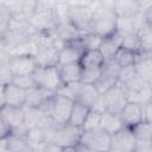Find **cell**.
<instances>
[{
  "instance_id": "obj_30",
  "label": "cell",
  "mask_w": 152,
  "mask_h": 152,
  "mask_svg": "<svg viewBox=\"0 0 152 152\" xmlns=\"http://www.w3.org/2000/svg\"><path fill=\"white\" fill-rule=\"evenodd\" d=\"M100 116L101 114L95 112V110H89L81 129L83 132H90V131H96L99 129V124H100Z\"/></svg>"
},
{
  "instance_id": "obj_24",
  "label": "cell",
  "mask_w": 152,
  "mask_h": 152,
  "mask_svg": "<svg viewBox=\"0 0 152 152\" xmlns=\"http://www.w3.org/2000/svg\"><path fill=\"white\" fill-rule=\"evenodd\" d=\"M118 82H119V81H118V77L102 72L101 77H100L99 81L94 84V87H95L96 91L99 93V95H103V94H106L109 89H112Z\"/></svg>"
},
{
  "instance_id": "obj_11",
  "label": "cell",
  "mask_w": 152,
  "mask_h": 152,
  "mask_svg": "<svg viewBox=\"0 0 152 152\" xmlns=\"http://www.w3.org/2000/svg\"><path fill=\"white\" fill-rule=\"evenodd\" d=\"M137 140L131 133L129 128L125 127L116 134L112 135L110 150L114 152H133Z\"/></svg>"
},
{
  "instance_id": "obj_4",
  "label": "cell",
  "mask_w": 152,
  "mask_h": 152,
  "mask_svg": "<svg viewBox=\"0 0 152 152\" xmlns=\"http://www.w3.org/2000/svg\"><path fill=\"white\" fill-rule=\"evenodd\" d=\"M81 134H82V129L80 127H75L69 124H65L56 128L51 138V141L49 144H53L63 147H76L80 142Z\"/></svg>"
},
{
  "instance_id": "obj_27",
  "label": "cell",
  "mask_w": 152,
  "mask_h": 152,
  "mask_svg": "<svg viewBox=\"0 0 152 152\" xmlns=\"http://www.w3.org/2000/svg\"><path fill=\"white\" fill-rule=\"evenodd\" d=\"M81 87H82V83L81 82H75V83H69V84H63L56 94L61 95V96H64L69 100H72L74 102H76L77 97H78V94L81 91Z\"/></svg>"
},
{
  "instance_id": "obj_28",
  "label": "cell",
  "mask_w": 152,
  "mask_h": 152,
  "mask_svg": "<svg viewBox=\"0 0 152 152\" xmlns=\"http://www.w3.org/2000/svg\"><path fill=\"white\" fill-rule=\"evenodd\" d=\"M121 48L127 49L134 53L141 50V45L139 42V38L137 37L135 32H126L122 33V40H121Z\"/></svg>"
},
{
  "instance_id": "obj_2",
  "label": "cell",
  "mask_w": 152,
  "mask_h": 152,
  "mask_svg": "<svg viewBox=\"0 0 152 152\" xmlns=\"http://www.w3.org/2000/svg\"><path fill=\"white\" fill-rule=\"evenodd\" d=\"M93 8L87 5H70L66 10V21L77 33L91 32Z\"/></svg>"
},
{
  "instance_id": "obj_7",
  "label": "cell",
  "mask_w": 152,
  "mask_h": 152,
  "mask_svg": "<svg viewBox=\"0 0 152 152\" xmlns=\"http://www.w3.org/2000/svg\"><path fill=\"white\" fill-rule=\"evenodd\" d=\"M101 96L103 97V101H104L106 112H109L113 114H119L124 108V106L127 103L125 88L119 82Z\"/></svg>"
},
{
  "instance_id": "obj_29",
  "label": "cell",
  "mask_w": 152,
  "mask_h": 152,
  "mask_svg": "<svg viewBox=\"0 0 152 152\" xmlns=\"http://www.w3.org/2000/svg\"><path fill=\"white\" fill-rule=\"evenodd\" d=\"M81 44L83 46V50H99V46L101 44L102 38L94 32L83 33L80 36Z\"/></svg>"
},
{
  "instance_id": "obj_1",
  "label": "cell",
  "mask_w": 152,
  "mask_h": 152,
  "mask_svg": "<svg viewBox=\"0 0 152 152\" xmlns=\"http://www.w3.org/2000/svg\"><path fill=\"white\" fill-rule=\"evenodd\" d=\"M118 15L113 8L112 4H100L93 10L91 18V32L100 36L101 38H106L116 32Z\"/></svg>"
},
{
  "instance_id": "obj_12",
  "label": "cell",
  "mask_w": 152,
  "mask_h": 152,
  "mask_svg": "<svg viewBox=\"0 0 152 152\" xmlns=\"http://www.w3.org/2000/svg\"><path fill=\"white\" fill-rule=\"evenodd\" d=\"M119 116L124 124L125 127L131 128L134 125L139 124L142 120V108L139 103L135 102H127L121 112L119 113Z\"/></svg>"
},
{
  "instance_id": "obj_17",
  "label": "cell",
  "mask_w": 152,
  "mask_h": 152,
  "mask_svg": "<svg viewBox=\"0 0 152 152\" xmlns=\"http://www.w3.org/2000/svg\"><path fill=\"white\" fill-rule=\"evenodd\" d=\"M58 71H59V77H61L62 84L80 82L81 66H80L78 63L66 64V65H58Z\"/></svg>"
},
{
  "instance_id": "obj_18",
  "label": "cell",
  "mask_w": 152,
  "mask_h": 152,
  "mask_svg": "<svg viewBox=\"0 0 152 152\" xmlns=\"http://www.w3.org/2000/svg\"><path fill=\"white\" fill-rule=\"evenodd\" d=\"M103 63H104V59L99 50H84L78 61L81 69L101 68L103 65Z\"/></svg>"
},
{
  "instance_id": "obj_33",
  "label": "cell",
  "mask_w": 152,
  "mask_h": 152,
  "mask_svg": "<svg viewBox=\"0 0 152 152\" xmlns=\"http://www.w3.org/2000/svg\"><path fill=\"white\" fill-rule=\"evenodd\" d=\"M12 83H14L15 86H18L19 88L24 89V90H28L31 88L37 87L34 83V80L32 77V75H25V76H15L12 78Z\"/></svg>"
},
{
  "instance_id": "obj_20",
  "label": "cell",
  "mask_w": 152,
  "mask_h": 152,
  "mask_svg": "<svg viewBox=\"0 0 152 152\" xmlns=\"http://www.w3.org/2000/svg\"><path fill=\"white\" fill-rule=\"evenodd\" d=\"M137 141H151L152 135V124L151 121H140L129 128Z\"/></svg>"
},
{
  "instance_id": "obj_26",
  "label": "cell",
  "mask_w": 152,
  "mask_h": 152,
  "mask_svg": "<svg viewBox=\"0 0 152 152\" xmlns=\"http://www.w3.org/2000/svg\"><path fill=\"white\" fill-rule=\"evenodd\" d=\"M102 75V66L101 68H86L81 69V78L80 82L83 84H91L94 86Z\"/></svg>"
},
{
  "instance_id": "obj_19",
  "label": "cell",
  "mask_w": 152,
  "mask_h": 152,
  "mask_svg": "<svg viewBox=\"0 0 152 152\" xmlns=\"http://www.w3.org/2000/svg\"><path fill=\"white\" fill-rule=\"evenodd\" d=\"M90 108L80 103V102H75L74 106H72V109H71V114L69 116V120H68V124L71 125V126H75V127H82L88 113H89Z\"/></svg>"
},
{
  "instance_id": "obj_31",
  "label": "cell",
  "mask_w": 152,
  "mask_h": 152,
  "mask_svg": "<svg viewBox=\"0 0 152 152\" xmlns=\"http://www.w3.org/2000/svg\"><path fill=\"white\" fill-rule=\"evenodd\" d=\"M12 15L6 8L0 10V39H5L10 32Z\"/></svg>"
},
{
  "instance_id": "obj_15",
  "label": "cell",
  "mask_w": 152,
  "mask_h": 152,
  "mask_svg": "<svg viewBox=\"0 0 152 152\" xmlns=\"http://www.w3.org/2000/svg\"><path fill=\"white\" fill-rule=\"evenodd\" d=\"M125 126L119 116V114H113L109 112H104L100 116V124H99V129L104 132L108 135H114L121 129H124Z\"/></svg>"
},
{
  "instance_id": "obj_3",
  "label": "cell",
  "mask_w": 152,
  "mask_h": 152,
  "mask_svg": "<svg viewBox=\"0 0 152 152\" xmlns=\"http://www.w3.org/2000/svg\"><path fill=\"white\" fill-rule=\"evenodd\" d=\"M32 77L37 87L43 88L49 91L57 93V90L63 86L61 77H59L58 65L37 66L32 74Z\"/></svg>"
},
{
  "instance_id": "obj_9",
  "label": "cell",
  "mask_w": 152,
  "mask_h": 152,
  "mask_svg": "<svg viewBox=\"0 0 152 152\" xmlns=\"http://www.w3.org/2000/svg\"><path fill=\"white\" fill-rule=\"evenodd\" d=\"M0 114L11 128L12 133H19V134H26V127H25V119H24V109L23 108H15L5 104L0 108Z\"/></svg>"
},
{
  "instance_id": "obj_36",
  "label": "cell",
  "mask_w": 152,
  "mask_h": 152,
  "mask_svg": "<svg viewBox=\"0 0 152 152\" xmlns=\"http://www.w3.org/2000/svg\"><path fill=\"white\" fill-rule=\"evenodd\" d=\"M75 148H76V152H96V151H94V150H91V148H89L87 146L81 145V144H78Z\"/></svg>"
},
{
  "instance_id": "obj_34",
  "label": "cell",
  "mask_w": 152,
  "mask_h": 152,
  "mask_svg": "<svg viewBox=\"0 0 152 152\" xmlns=\"http://www.w3.org/2000/svg\"><path fill=\"white\" fill-rule=\"evenodd\" d=\"M12 131L8 127V125L6 124V121L4 120V118L0 114V141L1 140H6L10 135H11Z\"/></svg>"
},
{
  "instance_id": "obj_6",
  "label": "cell",
  "mask_w": 152,
  "mask_h": 152,
  "mask_svg": "<svg viewBox=\"0 0 152 152\" xmlns=\"http://www.w3.org/2000/svg\"><path fill=\"white\" fill-rule=\"evenodd\" d=\"M112 137L106 134L104 132L96 129L90 132H83L80 138V142L83 146H87L96 152H108L110 150Z\"/></svg>"
},
{
  "instance_id": "obj_13",
  "label": "cell",
  "mask_w": 152,
  "mask_h": 152,
  "mask_svg": "<svg viewBox=\"0 0 152 152\" xmlns=\"http://www.w3.org/2000/svg\"><path fill=\"white\" fill-rule=\"evenodd\" d=\"M4 95H5V104L23 108L26 103V90L19 88L14 83H8L4 86Z\"/></svg>"
},
{
  "instance_id": "obj_32",
  "label": "cell",
  "mask_w": 152,
  "mask_h": 152,
  "mask_svg": "<svg viewBox=\"0 0 152 152\" xmlns=\"http://www.w3.org/2000/svg\"><path fill=\"white\" fill-rule=\"evenodd\" d=\"M8 58L0 59V86H6L11 83L13 78L11 70L8 68Z\"/></svg>"
},
{
  "instance_id": "obj_5",
  "label": "cell",
  "mask_w": 152,
  "mask_h": 152,
  "mask_svg": "<svg viewBox=\"0 0 152 152\" xmlns=\"http://www.w3.org/2000/svg\"><path fill=\"white\" fill-rule=\"evenodd\" d=\"M37 66L33 55L30 53H15L8 58V68L13 77L32 75Z\"/></svg>"
},
{
  "instance_id": "obj_21",
  "label": "cell",
  "mask_w": 152,
  "mask_h": 152,
  "mask_svg": "<svg viewBox=\"0 0 152 152\" xmlns=\"http://www.w3.org/2000/svg\"><path fill=\"white\" fill-rule=\"evenodd\" d=\"M99 93L96 91L95 87L91 84H83L81 87V91L78 94V97L76 100V102H80L89 108H91V106L94 104V102L96 101V99L99 97Z\"/></svg>"
},
{
  "instance_id": "obj_23",
  "label": "cell",
  "mask_w": 152,
  "mask_h": 152,
  "mask_svg": "<svg viewBox=\"0 0 152 152\" xmlns=\"http://www.w3.org/2000/svg\"><path fill=\"white\" fill-rule=\"evenodd\" d=\"M134 70H135V74L139 75L146 83L151 84V82H152V63H151V58L135 62Z\"/></svg>"
},
{
  "instance_id": "obj_22",
  "label": "cell",
  "mask_w": 152,
  "mask_h": 152,
  "mask_svg": "<svg viewBox=\"0 0 152 152\" xmlns=\"http://www.w3.org/2000/svg\"><path fill=\"white\" fill-rule=\"evenodd\" d=\"M113 61L119 65V68H127V66H133L135 64V61H137V57H135V53L127 50V49H124V48H120L116 53L114 55L113 57Z\"/></svg>"
},
{
  "instance_id": "obj_16",
  "label": "cell",
  "mask_w": 152,
  "mask_h": 152,
  "mask_svg": "<svg viewBox=\"0 0 152 152\" xmlns=\"http://www.w3.org/2000/svg\"><path fill=\"white\" fill-rule=\"evenodd\" d=\"M56 95L53 91L45 90L39 87L31 88L26 90V103L25 106L31 107V108H39L42 107L45 102H48L50 99H52Z\"/></svg>"
},
{
  "instance_id": "obj_25",
  "label": "cell",
  "mask_w": 152,
  "mask_h": 152,
  "mask_svg": "<svg viewBox=\"0 0 152 152\" xmlns=\"http://www.w3.org/2000/svg\"><path fill=\"white\" fill-rule=\"evenodd\" d=\"M137 37L139 38L141 49L144 50H150L151 51V45H152V32H151V25L144 23L137 31H135Z\"/></svg>"
},
{
  "instance_id": "obj_10",
  "label": "cell",
  "mask_w": 152,
  "mask_h": 152,
  "mask_svg": "<svg viewBox=\"0 0 152 152\" xmlns=\"http://www.w3.org/2000/svg\"><path fill=\"white\" fill-rule=\"evenodd\" d=\"M33 57L38 66L58 65V48L56 44H36Z\"/></svg>"
},
{
  "instance_id": "obj_35",
  "label": "cell",
  "mask_w": 152,
  "mask_h": 152,
  "mask_svg": "<svg viewBox=\"0 0 152 152\" xmlns=\"http://www.w3.org/2000/svg\"><path fill=\"white\" fill-rule=\"evenodd\" d=\"M45 152H76V148L75 147L57 146V145H53V144H46Z\"/></svg>"
},
{
  "instance_id": "obj_37",
  "label": "cell",
  "mask_w": 152,
  "mask_h": 152,
  "mask_svg": "<svg viewBox=\"0 0 152 152\" xmlns=\"http://www.w3.org/2000/svg\"><path fill=\"white\" fill-rule=\"evenodd\" d=\"M5 106V95H4V86H0V108Z\"/></svg>"
},
{
  "instance_id": "obj_8",
  "label": "cell",
  "mask_w": 152,
  "mask_h": 152,
  "mask_svg": "<svg viewBox=\"0 0 152 152\" xmlns=\"http://www.w3.org/2000/svg\"><path fill=\"white\" fill-rule=\"evenodd\" d=\"M74 101L69 100L64 96H61L56 94L52 99V106H51V119L58 125L63 126L68 124L69 116L71 114V109L74 106Z\"/></svg>"
},
{
  "instance_id": "obj_14",
  "label": "cell",
  "mask_w": 152,
  "mask_h": 152,
  "mask_svg": "<svg viewBox=\"0 0 152 152\" xmlns=\"http://www.w3.org/2000/svg\"><path fill=\"white\" fill-rule=\"evenodd\" d=\"M121 40H122V33L119 32L118 30L112 36L102 38L101 44L99 46V51L101 52L104 61L113 59L116 51L121 48Z\"/></svg>"
}]
</instances>
